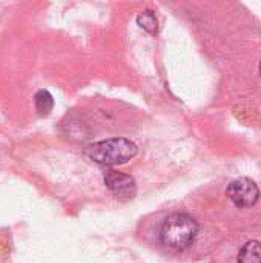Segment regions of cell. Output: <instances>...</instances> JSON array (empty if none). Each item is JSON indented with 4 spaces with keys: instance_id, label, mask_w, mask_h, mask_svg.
Masks as SVG:
<instances>
[{
    "instance_id": "obj_5",
    "label": "cell",
    "mask_w": 261,
    "mask_h": 263,
    "mask_svg": "<svg viewBox=\"0 0 261 263\" xmlns=\"http://www.w3.org/2000/svg\"><path fill=\"white\" fill-rule=\"evenodd\" d=\"M238 263H261V242H248L238 253Z\"/></svg>"
},
{
    "instance_id": "obj_4",
    "label": "cell",
    "mask_w": 261,
    "mask_h": 263,
    "mask_svg": "<svg viewBox=\"0 0 261 263\" xmlns=\"http://www.w3.org/2000/svg\"><path fill=\"white\" fill-rule=\"evenodd\" d=\"M106 188L120 199H132L137 193V185L132 176L120 171H108L105 176Z\"/></svg>"
},
{
    "instance_id": "obj_1",
    "label": "cell",
    "mask_w": 261,
    "mask_h": 263,
    "mask_svg": "<svg viewBox=\"0 0 261 263\" xmlns=\"http://www.w3.org/2000/svg\"><path fill=\"white\" fill-rule=\"evenodd\" d=\"M83 154L91 162L102 166H115L129 162L137 154V145L125 137L106 139L95 142L83 149Z\"/></svg>"
},
{
    "instance_id": "obj_7",
    "label": "cell",
    "mask_w": 261,
    "mask_h": 263,
    "mask_svg": "<svg viewBox=\"0 0 261 263\" xmlns=\"http://www.w3.org/2000/svg\"><path fill=\"white\" fill-rule=\"evenodd\" d=\"M137 23L146 32H149L151 35H155L158 32V20H157L154 11H151V9H146V11L140 12L138 17H137Z\"/></svg>"
},
{
    "instance_id": "obj_2",
    "label": "cell",
    "mask_w": 261,
    "mask_h": 263,
    "mask_svg": "<svg viewBox=\"0 0 261 263\" xmlns=\"http://www.w3.org/2000/svg\"><path fill=\"white\" fill-rule=\"evenodd\" d=\"M198 234V223L188 214L175 213L165 219L160 230V240L171 250H185L192 245Z\"/></svg>"
},
{
    "instance_id": "obj_8",
    "label": "cell",
    "mask_w": 261,
    "mask_h": 263,
    "mask_svg": "<svg viewBox=\"0 0 261 263\" xmlns=\"http://www.w3.org/2000/svg\"><path fill=\"white\" fill-rule=\"evenodd\" d=\"M260 76H261V62H260Z\"/></svg>"
},
{
    "instance_id": "obj_6",
    "label": "cell",
    "mask_w": 261,
    "mask_h": 263,
    "mask_svg": "<svg viewBox=\"0 0 261 263\" xmlns=\"http://www.w3.org/2000/svg\"><path fill=\"white\" fill-rule=\"evenodd\" d=\"M34 105H35V109L40 116H48L54 108V99L48 91L40 89L34 97Z\"/></svg>"
},
{
    "instance_id": "obj_3",
    "label": "cell",
    "mask_w": 261,
    "mask_h": 263,
    "mask_svg": "<svg viewBox=\"0 0 261 263\" xmlns=\"http://www.w3.org/2000/svg\"><path fill=\"white\" fill-rule=\"evenodd\" d=\"M226 196L237 208H249L258 202L260 188L254 180L242 177L229 183V186L226 188Z\"/></svg>"
}]
</instances>
